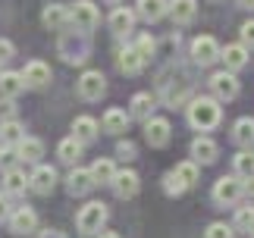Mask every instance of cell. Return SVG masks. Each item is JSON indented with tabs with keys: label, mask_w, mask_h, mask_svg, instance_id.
I'll return each mask as SVG.
<instances>
[{
	"label": "cell",
	"mask_w": 254,
	"mask_h": 238,
	"mask_svg": "<svg viewBox=\"0 0 254 238\" xmlns=\"http://www.w3.org/2000/svg\"><path fill=\"white\" fill-rule=\"evenodd\" d=\"M220 101H213V97H194L189 104V122L198 128V132H210V128L220 125Z\"/></svg>",
	"instance_id": "6da1fadb"
},
{
	"label": "cell",
	"mask_w": 254,
	"mask_h": 238,
	"mask_svg": "<svg viewBox=\"0 0 254 238\" xmlns=\"http://www.w3.org/2000/svg\"><path fill=\"white\" fill-rule=\"evenodd\" d=\"M104 223H107V204H101V201L85 204L79 210V216H75V229L82 235H101Z\"/></svg>",
	"instance_id": "7a4b0ae2"
},
{
	"label": "cell",
	"mask_w": 254,
	"mask_h": 238,
	"mask_svg": "<svg viewBox=\"0 0 254 238\" xmlns=\"http://www.w3.org/2000/svg\"><path fill=\"white\" fill-rule=\"evenodd\" d=\"M60 57L66 63H85L88 60V35L85 32H60Z\"/></svg>",
	"instance_id": "3957f363"
},
{
	"label": "cell",
	"mask_w": 254,
	"mask_h": 238,
	"mask_svg": "<svg viewBox=\"0 0 254 238\" xmlns=\"http://www.w3.org/2000/svg\"><path fill=\"white\" fill-rule=\"evenodd\" d=\"M97 22H101V13H97V6L91 3V0H75V3L69 6V25L75 28V32L91 35Z\"/></svg>",
	"instance_id": "277c9868"
},
{
	"label": "cell",
	"mask_w": 254,
	"mask_h": 238,
	"mask_svg": "<svg viewBox=\"0 0 254 238\" xmlns=\"http://www.w3.org/2000/svg\"><path fill=\"white\" fill-rule=\"evenodd\" d=\"M242 194H245V182H242L239 176H223V178H217V185H213V201L223 204V207L239 204Z\"/></svg>",
	"instance_id": "5b68a950"
},
{
	"label": "cell",
	"mask_w": 254,
	"mask_h": 238,
	"mask_svg": "<svg viewBox=\"0 0 254 238\" xmlns=\"http://www.w3.org/2000/svg\"><path fill=\"white\" fill-rule=\"evenodd\" d=\"M75 88H79L82 101H101V94L107 91V78L101 69H85L79 75V82H75Z\"/></svg>",
	"instance_id": "8992f818"
},
{
	"label": "cell",
	"mask_w": 254,
	"mask_h": 238,
	"mask_svg": "<svg viewBox=\"0 0 254 238\" xmlns=\"http://www.w3.org/2000/svg\"><path fill=\"white\" fill-rule=\"evenodd\" d=\"M191 57H194V63H198V66L217 63V60H220V44H217V38L198 35V38L191 41Z\"/></svg>",
	"instance_id": "52a82bcc"
},
{
	"label": "cell",
	"mask_w": 254,
	"mask_h": 238,
	"mask_svg": "<svg viewBox=\"0 0 254 238\" xmlns=\"http://www.w3.org/2000/svg\"><path fill=\"white\" fill-rule=\"evenodd\" d=\"M170 135H173L170 119L151 116L148 122H144V141H148L151 147H167V144H170Z\"/></svg>",
	"instance_id": "ba28073f"
},
{
	"label": "cell",
	"mask_w": 254,
	"mask_h": 238,
	"mask_svg": "<svg viewBox=\"0 0 254 238\" xmlns=\"http://www.w3.org/2000/svg\"><path fill=\"white\" fill-rule=\"evenodd\" d=\"M28 188H32L35 194H51L57 188V170H54V166L38 163L32 170V176H28Z\"/></svg>",
	"instance_id": "9c48e42d"
},
{
	"label": "cell",
	"mask_w": 254,
	"mask_h": 238,
	"mask_svg": "<svg viewBox=\"0 0 254 238\" xmlns=\"http://www.w3.org/2000/svg\"><path fill=\"white\" fill-rule=\"evenodd\" d=\"M6 223H9V229L16 235H32L38 229V213L32 207H13V213H9Z\"/></svg>",
	"instance_id": "30bf717a"
},
{
	"label": "cell",
	"mask_w": 254,
	"mask_h": 238,
	"mask_svg": "<svg viewBox=\"0 0 254 238\" xmlns=\"http://www.w3.org/2000/svg\"><path fill=\"white\" fill-rule=\"evenodd\" d=\"M22 78H25V88H47L51 85V66L41 63V60H32V63H25Z\"/></svg>",
	"instance_id": "8fae6325"
},
{
	"label": "cell",
	"mask_w": 254,
	"mask_h": 238,
	"mask_svg": "<svg viewBox=\"0 0 254 238\" xmlns=\"http://www.w3.org/2000/svg\"><path fill=\"white\" fill-rule=\"evenodd\" d=\"M110 185H113V191L120 197H135L138 188H141V178H138V173H132V170H116Z\"/></svg>",
	"instance_id": "7c38bea8"
},
{
	"label": "cell",
	"mask_w": 254,
	"mask_h": 238,
	"mask_svg": "<svg viewBox=\"0 0 254 238\" xmlns=\"http://www.w3.org/2000/svg\"><path fill=\"white\" fill-rule=\"evenodd\" d=\"M41 22H44V28H51V32H66V25H69V9L63 3H47L44 13H41Z\"/></svg>",
	"instance_id": "4fadbf2b"
},
{
	"label": "cell",
	"mask_w": 254,
	"mask_h": 238,
	"mask_svg": "<svg viewBox=\"0 0 254 238\" xmlns=\"http://www.w3.org/2000/svg\"><path fill=\"white\" fill-rule=\"evenodd\" d=\"M210 88H213V94H217V101H232V97H239V78L232 72H217L210 78Z\"/></svg>",
	"instance_id": "5bb4252c"
},
{
	"label": "cell",
	"mask_w": 254,
	"mask_h": 238,
	"mask_svg": "<svg viewBox=\"0 0 254 238\" xmlns=\"http://www.w3.org/2000/svg\"><path fill=\"white\" fill-rule=\"evenodd\" d=\"M94 188V178H91V170H82V166H72V173L66 176V191L82 197Z\"/></svg>",
	"instance_id": "9a60e30c"
},
{
	"label": "cell",
	"mask_w": 254,
	"mask_h": 238,
	"mask_svg": "<svg viewBox=\"0 0 254 238\" xmlns=\"http://www.w3.org/2000/svg\"><path fill=\"white\" fill-rule=\"evenodd\" d=\"M220 157V147H217V141L213 138H207V135H201V138H194L191 141V160L194 163H213Z\"/></svg>",
	"instance_id": "2e32d148"
},
{
	"label": "cell",
	"mask_w": 254,
	"mask_h": 238,
	"mask_svg": "<svg viewBox=\"0 0 254 238\" xmlns=\"http://www.w3.org/2000/svg\"><path fill=\"white\" fill-rule=\"evenodd\" d=\"M220 60L226 63V72L245 69L248 66V47L245 44H226V47H220Z\"/></svg>",
	"instance_id": "e0dca14e"
},
{
	"label": "cell",
	"mask_w": 254,
	"mask_h": 238,
	"mask_svg": "<svg viewBox=\"0 0 254 238\" xmlns=\"http://www.w3.org/2000/svg\"><path fill=\"white\" fill-rule=\"evenodd\" d=\"M97 132H101V125H97V119L94 116H75L72 119V138L79 144H91Z\"/></svg>",
	"instance_id": "ac0fdd59"
},
{
	"label": "cell",
	"mask_w": 254,
	"mask_h": 238,
	"mask_svg": "<svg viewBox=\"0 0 254 238\" xmlns=\"http://www.w3.org/2000/svg\"><path fill=\"white\" fill-rule=\"evenodd\" d=\"M101 128H104V132H110V135L129 132V113L120 110V107H110V110L104 113V119H101Z\"/></svg>",
	"instance_id": "d6986e66"
},
{
	"label": "cell",
	"mask_w": 254,
	"mask_h": 238,
	"mask_svg": "<svg viewBox=\"0 0 254 238\" xmlns=\"http://www.w3.org/2000/svg\"><path fill=\"white\" fill-rule=\"evenodd\" d=\"M170 16L176 25H189L198 16V0H173L170 3Z\"/></svg>",
	"instance_id": "ffe728a7"
},
{
	"label": "cell",
	"mask_w": 254,
	"mask_h": 238,
	"mask_svg": "<svg viewBox=\"0 0 254 238\" xmlns=\"http://www.w3.org/2000/svg\"><path fill=\"white\" fill-rule=\"evenodd\" d=\"M167 13H170V0H138V9H135V16L148 19V22H160Z\"/></svg>",
	"instance_id": "44dd1931"
},
{
	"label": "cell",
	"mask_w": 254,
	"mask_h": 238,
	"mask_svg": "<svg viewBox=\"0 0 254 238\" xmlns=\"http://www.w3.org/2000/svg\"><path fill=\"white\" fill-rule=\"evenodd\" d=\"M22 91H25L22 72H0V94H3L6 101H16Z\"/></svg>",
	"instance_id": "7402d4cb"
},
{
	"label": "cell",
	"mask_w": 254,
	"mask_h": 238,
	"mask_svg": "<svg viewBox=\"0 0 254 238\" xmlns=\"http://www.w3.org/2000/svg\"><path fill=\"white\" fill-rule=\"evenodd\" d=\"M154 113V97L148 91H138L132 97V104H129V119H141V122H148Z\"/></svg>",
	"instance_id": "603a6c76"
},
{
	"label": "cell",
	"mask_w": 254,
	"mask_h": 238,
	"mask_svg": "<svg viewBox=\"0 0 254 238\" xmlns=\"http://www.w3.org/2000/svg\"><path fill=\"white\" fill-rule=\"evenodd\" d=\"M16 151H19V160H22V163H38L44 157V141H41V138H28L25 135L22 141H19Z\"/></svg>",
	"instance_id": "cb8c5ba5"
},
{
	"label": "cell",
	"mask_w": 254,
	"mask_h": 238,
	"mask_svg": "<svg viewBox=\"0 0 254 238\" xmlns=\"http://www.w3.org/2000/svg\"><path fill=\"white\" fill-rule=\"evenodd\" d=\"M25 138V128L19 119H6V122H0V144L3 147H19V141Z\"/></svg>",
	"instance_id": "d4e9b609"
},
{
	"label": "cell",
	"mask_w": 254,
	"mask_h": 238,
	"mask_svg": "<svg viewBox=\"0 0 254 238\" xmlns=\"http://www.w3.org/2000/svg\"><path fill=\"white\" fill-rule=\"evenodd\" d=\"M25 188H28V176H25V170L13 166V170L3 173V194H25Z\"/></svg>",
	"instance_id": "484cf974"
},
{
	"label": "cell",
	"mask_w": 254,
	"mask_h": 238,
	"mask_svg": "<svg viewBox=\"0 0 254 238\" xmlns=\"http://www.w3.org/2000/svg\"><path fill=\"white\" fill-rule=\"evenodd\" d=\"M132 25H135V13H132V9L116 6L113 13H110V32L113 35H129Z\"/></svg>",
	"instance_id": "4316f807"
},
{
	"label": "cell",
	"mask_w": 254,
	"mask_h": 238,
	"mask_svg": "<svg viewBox=\"0 0 254 238\" xmlns=\"http://www.w3.org/2000/svg\"><path fill=\"white\" fill-rule=\"evenodd\" d=\"M82 147L85 144H79L75 138L69 135V138H63L60 144H57V157L66 163V166H79V157H82Z\"/></svg>",
	"instance_id": "83f0119b"
},
{
	"label": "cell",
	"mask_w": 254,
	"mask_h": 238,
	"mask_svg": "<svg viewBox=\"0 0 254 238\" xmlns=\"http://www.w3.org/2000/svg\"><path fill=\"white\" fill-rule=\"evenodd\" d=\"M116 63H120V69H123L126 75H138L141 69H144V60L138 57V51H135V47H126V51H120Z\"/></svg>",
	"instance_id": "f1b7e54d"
},
{
	"label": "cell",
	"mask_w": 254,
	"mask_h": 238,
	"mask_svg": "<svg viewBox=\"0 0 254 238\" xmlns=\"http://www.w3.org/2000/svg\"><path fill=\"white\" fill-rule=\"evenodd\" d=\"M232 141L242 144V147L254 144V119H248V116L236 119V125H232Z\"/></svg>",
	"instance_id": "f546056e"
},
{
	"label": "cell",
	"mask_w": 254,
	"mask_h": 238,
	"mask_svg": "<svg viewBox=\"0 0 254 238\" xmlns=\"http://www.w3.org/2000/svg\"><path fill=\"white\" fill-rule=\"evenodd\" d=\"M113 176H116V163L110 160V157H101V160H94V166H91L94 185H110Z\"/></svg>",
	"instance_id": "4dcf8cb0"
},
{
	"label": "cell",
	"mask_w": 254,
	"mask_h": 238,
	"mask_svg": "<svg viewBox=\"0 0 254 238\" xmlns=\"http://www.w3.org/2000/svg\"><path fill=\"white\" fill-rule=\"evenodd\" d=\"M170 173L179 178L185 188L198 185V176H201V170H198V163H194V160H182V163H176V170H170Z\"/></svg>",
	"instance_id": "1f68e13d"
},
{
	"label": "cell",
	"mask_w": 254,
	"mask_h": 238,
	"mask_svg": "<svg viewBox=\"0 0 254 238\" xmlns=\"http://www.w3.org/2000/svg\"><path fill=\"white\" fill-rule=\"evenodd\" d=\"M236 176L242 178V182H248V178H254V154H248V151H242V154H236Z\"/></svg>",
	"instance_id": "d6a6232c"
},
{
	"label": "cell",
	"mask_w": 254,
	"mask_h": 238,
	"mask_svg": "<svg viewBox=\"0 0 254 238\" xmlns=\"http://www.w3.org/2000/svg\"><path fill=\"white\" fill-rule=\"evenodd\" d=\"M236 229L239 232H254V207H239L236 210Z\"/></svg>",
	"instance_id": "836d02e7"
},
{
	"label": "cell",
	"mask_w": 254,
	"mask_h": 238,
	"mask_svg": "<svg viewBox=\"0 0 254 238\" xmlns=\"http://www.w3.org/2000/svg\"><path fill=\"white\" fill-rule=\"evenodd\" d=\"M135 51H138V57L148 63V60L154 57V51H157V41H154L151 35H138V41H135Z\"/></svg>",
	"instance_id": "e575fe53"
},
{
	"label": "cell",
	"mask_w": 254,
	"mask_h": 238,
	"mask_svg": "<svg viewBox=\"0 0 254 238\" xmlns=\"http://www.w3.org/2000/svg\"><path fill=\"white\" fill-rule=\"evenodd\" d=\"M13 166H19V151L16 147H3L0 144V170H13Z\"/></svg>",
	"instance_id": "d590c367"
},
{
	"label": "cell",
	"mask_w": 254,
	"mask_h": 238,
	"mask_svg": "<svg viewBox=\"0 0 254 238\" xmlns=\"http://www.w3.org/2000/svg\"><path fill=\"white\" fill-rule=\"evenodd\" d=\"M236 232H232V226L226 223H210L207 226V232H204V238H232Z\"/></svg>",
	"instance_id": "8d00e7d4"
},
{
	"label": "cell",
	"mask_w": 254,
	"mask_h": 238,
	"mask_svg": "<svg viewBox=\"0 0 254 238\" xmlns=\"http://www.w3.org/2000/svg\"><path fill=\"white\" fill-rule=\"evenodd\" d=\"M163 182H167V185H163V188H167V194H182V191H185V185H182L173 173H167V178H163Z\"/></svg>",
	"instance_id": "74e56055"
},
{
	"label": "cell",
	"mask_w": 254,
	"mask_h": 238,
	"mask_svg": "<svg viewBox=\"0 0 254 238\" xmlns=\"http://www.w3.org/2000/svg\"><path fill=\"white\" fill-rule=\"evenodd\" d=\"M116 154H120L123 160H135V144L129 141V138H126V141H120V144H116Z\"/></svg>",
	"instance_id": "f35d334b"
},
{
	"label": "cell",
	"mask_w": 254,
	"mask_h": 238,
	"mask_svg": "<svg viewBox=\"0 0 254 238\" xmlns=\"http://www.w3.org/2000/svg\"><path fill=\"white\" fill-rule=\"evenodd\" d=\"M13 54H16L13 41H6V38H0V63H6V60H13Z\"/></svg>",
	"instance_id": "ab89813d"
},
{
	"label": "cell",
	"mask_w": 254,
	"mask_h": 238,
	"mask_svg": "<svg viewBox=\"0 0 254 238\" xmlns=\"http://www.w3.org/2000/svg\"><path fill=\"white\" fill-rule=\"evenodd\" d=\"M242 44H245V47H254V19L242 25Z\"/></svg>",
	"instance_id": "60d3db41"
},
{
	"label": "cell",
	"mask_w": 254,
	"mask_h": 238,
	"mask_svg": "<svg viewBox=\"0 0 254 238\" xmlns=\"http://www.w3.org/2000/svg\"><path fill=\"white\" fill-rule=\"evenodd\" d=\"M9 213H13V207H9L6 194H0V223H3V220H9Z\"/></svg>",
	"instance_id": "b9f144b4"
},
{
	"label": "cell",
	"mask_w": 254,
	"mask_h": 238,
	"mask_svg": "<svg viewBox=\"0 0 254 238\" xmlns=\"http://www.w3.org/2000/svg\"><path fill=\"white\" fill-rule=\"evenodd\" d=\"M38 238H66V235H63V232H57V229H47V232H41Z\"/></svg>",
	"instance_id": "7bdbcfd3"
},
{
	"label": "cell",
	"mask_w": 254,
	"mask_h": 238,
	"mask_svg": "<svg viewBox=\"0 0 254 238\" xmlns=\"http://www.w3.org/2000/svg\"><path fill=\"white\" fill-rule=\"evenodd\" d=\"M97 238H120V235H116V232H101Z\"/></svg>",
	"instance_id": "ee69618b"
},
{
	"label": "cell",
	"mask_w": 254,
	"mask_h": 238,
	"mask_svg": "<svg viewBox=\"0 0 254 238\" xmlns=\"http://www.w3.org/2000/svg\"><path fill=\"white\" fill-rule=\"evenodd\" d=\"M239 6H254V0H236Z\"/></svg>",
	"instance_id": "f6af8a7d"
},
{
	"label": "cell",
	"mask_w": 254,
	"mask_h": 238,
	"mask_svg": "<svg viewBox=\"0 0 254 238\" xmlns=\"http://www.w3.org/2000/svg\"><path fill=\"white\" fill-rule=\"evenodd\" d=\"M107 3H113V6H116V3H123V0H107Z\"/></svg>",
	"instance_id": "bcb514c9"
},
{
	"label": "cell",
	"mask_w": 254,
	"mask_h": 238,
	"mask_svg": "<svg viewBox=\"0 0 254 238\" xmlns=\"http://www.w3.org/2000/svg\"><path fill=\"white\" fill-rule=\"evenodd\" d=\"M251 235H254V232H251Z\"/></svg>",
	"instance_id": "7dc6e473"
}]
</instances>
